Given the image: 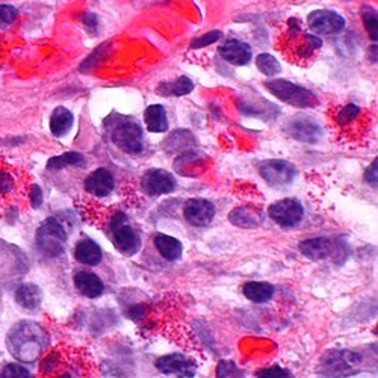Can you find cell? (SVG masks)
<instances>
[{
	"mask_svg": "<svg viewBox=\"0 0 378 378\" xmlns=\"http://www.w3.org/2000/svg\"><path fill=\"white\" fill-rule=\"evenodd\" d=\"M61 378V377H60ZM62 378H70V377H62Z\"/></svg>",
	"mask_w": 378,
	"mask_h": 378,
	"instance_id": "ab89813d",
	"label": "cell"
},
{
	"mask_svg": "<svg viewBox=\"0 0 378 378\" xmlns=\"http://www.w3.org/2000/svg\"><path fill=\"white\" fill-rule=\"evenodd\" d=\"M41 298H42L41 289L36 285H32V283H26V285H21L17 289V292H16L17 303L26 310L38 309L40 304H41Z\"/></svg>",
	"mask_w": 378,
	"mask_h": 378,
	"instance_id": "7402d4cb",
	"label": "cell"
},
{
	"mask_svg": "<svg viewBox=\"0 0 378 378\" xmlns=\"http://www.w3.org/2000/svg\"><path fill=\"white\" fill-rule=\"evenodd\" d=\"M85 164V159L81 153H76V151H68V153H64L61 156H55L47 162L49 170H61L68 165H76L81 166Z\"/></svg>",
	"mask_w": 378,
	"mask_h": 378,
	"instance_id": "484cf974",
	"label": "cell"
},
{
	"mask_svg": "<svg viewBox=\"0 0 378 378\" xmlns=\"http://www.w3.org/2000/svg\"><path fill=\"white\" fill-rule=\"evenodd\" d=\"M260 176L266 180L271 186H285L289 185L295 177V166L280 159H271V161L262 162L259 166Z\"/></svg>",
	"mask_w": 378,
	"mask_h": 378,
	"instance_id": "9c48e42d",
	"label": "cell"
},
{
	"mask_svg": "<svg viewBox=\"0 0 378 378\" xmlns=\"http://www.w3.org/2000/svg\"><path fill=\"white\" fill-rule=\"evenodd\" d=\"M265 88L290 106L315 108L318 105V99L314 92L292 82L281 81V79H279V81L265 82Z\"/></svg>",
	"mask_w": 378,
	"mask_h": 378,
	"instance_id": "3957f363",
	"label": "cell"
},
{
	"mask_svg": "<svg viewBox=\"0 0 378 378\" xmlns=\"http://www.w3.org/2000/svg\"><path fill=\"white\" fill-rule=\"evenodd\" d=\"M82 23H84V27L90 34H96L97 32V29H99V18H97L96 14L85 12L84 16H82Z\"/></svg>",
	"mask_w": 378,
	"mask_h": 378,
	"instance_id": "8d00e7d4",
	"label": "cell"
},
{
	"mask_svg": "<svg viewBox=\"0 0 378 378\" xmlns=\"http://www.w3.org/2000/svg\"><path fill=\"white\" fill-rule=\"evenodd\" d=\"M18 11L11 5H0V29L8 27L17 18Z\"/></svg>",
	"mask_w": 378,
	"mask_h": 378,
	"instance_id": "4dcf8cb0",
	"label": "cell"
},
{
	"mask_svg": "<svg viewBox=\"0 0 378 378\" xmlns=\"http://www.w3.org/2000/svg\"><path fill=\"white\" fill-rule=\"evenodd\" d=\"M191 144H194V136L189 130H176V132L166 140V145H168L170 150L185 149Z\"/></svg>",
	"mask_w": 378,
	"mask_h": 378,
	"instance_id": "4316f807",
	"label": "cell"
},
{
	"mask_svg": "<svg viewBox=\"0 0 378 378\" xmlns=\"http://www.w3.org/2000/svg\"><path fill=\"white\" fill-rule=\"evenodd\" d=\"M155 247L161 253V256L170 262L177 260L181 256V253H184V247H181L179 239L164 234H158L155 236Z\"/></svg>",
	"mask_w": 378,
	"mask_h": 378,
	"instance_id": "ffe728a7",
	"label": "cell"
},
{
	"mask_svg": "<svg viewBox=\"0 0 378 378\" xmlns=\"http://www.w3.org/2000/svg\"><path fill=\"white\" fill-rule=\"evenodd\" d=\"M112 141L129 155H138L144 150L142 129L135 121L123 120L112 129Z\"/></svg>",
	"mask_w": 378,
	"mask_h": 378,
	"instance_id": "5b68a950",
	"label": "cell"
},
{
	"mask_svg": "<svg viewBox=\"0 0 378 378\" xmlns=\"http://www.w3.org/2000/svg\"><path fill=\"white\" fill-rule=\"evenodd\" d=\"M257 378H294V377L288 369L281 368L279 365H274L270 368L260 369L257 373Z\"/></svg>",
	"mask_w": 378,
	"mask_h": 378,
	"instance_id": "f546056e",
	"label": "cell"
},
{
	"mask_svg": "<svg viewBox=\"0 0 378 378\" xmlns=\"http://www.w3.org/2000/svg\"><path fill=\"white\" fill-rule=\"evenodd\" d=\"M67 235L56 218H47L36 231V245L49 257H56L64 253Z\"/></svg>",
	"mask_w": 378,
	"mask_h": 378,
	"instance_id": "277c9868",
	"label": "cell"
},
{
	"mask_svg": "<svg viewBox=\"0 0 378 378\" xmlns=\"http://www.w3.org/2000/svg\"><path fill=\"white\" fill-rule=\"evenodd\" d=\"M229 220L234 223L238 227L244 229H253L257 227V225L264 220V216L256 209L251 207H236L234 212L229 215Z\"/></svg>",
	"mask_w": 378,
	"mask_h": 378,
	"instance_id": "603a6c76",
	"label": "cell"
},
{
	"mask_svg": "<svg viewBox=\"0 0 378 378\" xmlns=\"http://www.w3.org/2000/svg\"><path fill=\"white\" fill-rule=\"evenodd\" d=\"M242 370L234 362L221 360L216 368V378H241Z\"/></svg>",
	"mask_w": 378,
	"mask_h": 378,
	"instance_id": "f1b7e54d",
	"label": "cell"
},
{
	"mask_svg": "<svg viewBox=\"0 0 378 378\" xmlns=\"http://www.w3.org/2000/svg\"><path fill=\"white\" fill-rule=\"evenodd\" d=\"M285 130L294 140L309 144L318 142L323 136L321 126L312 117H307V115H295V117L289 118Z\"/></svg>",
	"mask_w": 378,
	"mask_h": 378,
	"instance_id": "52a82bcc",
	"label": "cell"
},
{
	"mask_svg": "<svg viewBox=\"0 0 378 378\" xmlns=\"http://www.w3.org/2000/svg\"><path fill=\"white\" fill-rule=\"evenodd\" d=\"M73 123H75V117L67 108H56L50 115V130L55 136L67 135L73 127Z\"/></svg>",
	"mask_w": 378,
	"mask_h": 378,
	"instance_id": "44dd1931",
	"label": "cell"
},
{
	"mask_svg": "<svg viewBox=\"0 0 378 378\" xmlns=\"http://www.w3.org/2000/svg\"><path fill=\"white\" fill-rule=\"evenodd\" d=\"M14 188V179L11 176V173L0 170V194H10Z\"/></svg>",
	"mask_w": 378,
	"mask_h": 378,
	"instance_id": "d590c367",
	"label": "cell"
},
{
	"mask_svg": "<svg viewBox=\"0 0 378 378\" xmlns=\"http://www.w3.org/2000/svg\"><path fill=\"white\" fill-rule=\"evenodd\" d=\"M359 114H360V108L355 105H348V106L342 108L338 115L339 125H348V123H351L353 120L357 118Z\"/></svg>",
	"mask_w": 378,
	"mask_h": 378,
	"instance_id": "d6a6232c",
	"label": "cell"
},
{
	"mask_svg": "<svg viewBox=\"0 0 378 378\" xmlns=\"http://www.w3.org/2000/svg\"><path fill=\"white\" fill-rule=\"evenodd\" d=\"M75 257L84 265L96 266L101 262L103 253H101V249L97 242L91 241V239H82V241L77 242L76 245Z\"/></svg>",
	"mask_w": 378,
	"mask_h": 378,
	"instance_id": "ac0fdd59",
	"label": "cell"
},
{
	"mask_svg": "<svg viewBox=\"0 0 378 378\" xmlns=\"http://www.w3.org/2000/svg\"><path fill=\"white\" fill-rule=\"evenodd\" d=\"M75 285H76L79 292L88 298H97L103 294V290H105L103 281H101L96 274L88 273V271L77 273L75 277Z\"/></svg>",
	"mask_w": 378,
	"mask_h": 378,
	"instance_id": "e0dca14e",
	"label": "cell"
},
{
	"mask_svg": "<svg viewBox=\"0 0 378 378\" xmlns=\"http://www.w3.org/2000/svg\"><path fill=\"white\" fill-rule=\"evenodd\" d=\"M184 215L189 224L195 227H205L215 216V207L210 201L203 199L188 200L184 207Z\"/></svg>",
	"mask_w": 378,
	"mask_h": 378,
	"instance_id": "4fadbf2b",
	"label": "cell"
},
{
	"mask_svg": "<svg viewBox=\"0 0 378 378\" xmlns=\"http://www.w3.org/2000/svg\"><path fill=\"white\" fill-rule=\"evenodd\" d=\"M307 23L315 34L331 35L338 34L345 27V18L334 11H314L309 14Z\"/></svg>",
	"mask_w": 378,
	"mask_h": 378,
	"instance_id": "7c38bea8",
	"label": "cell"
},
{
	"mask_svg": "<svg viewBox=\"0 0 378 378\" xmlns=\"http://www.w3.org/2000/svg\"><path fill=\"white\" fill-rule=\"evenodd\" d=\"M377 165H378V162L375 159V161L370 164V166L365 173V179H366V181L370 186H377Z\"/></svg>",
	"mask_w": 378,
	"mask_h": 378,
	"instance_id": "f35d334b",
	"label": "cell"
},
{
	"mask_svg": "<svg viewBox=\"0 0 378 378\" xmlns=\"http://www.w3.org/2000/svg\"><path fill=\"white\" fill-rule=\"evenodd\" d=\"M220 36H221V32H209V34H205V35H201L200 38L197 40H194L192 41V49H201V47H207L210 45H214L215 41L220 40Z\"/></svg>",
	"mask_w": 378,
	"mask_h": 378,
	"instance_id": "e575fe53",
	"label": "cell"
},
{
	"mask_svg": "<svg viewBox=\"0 0 378 378\" xmlns=\"http://www.w3.org/2000/svg\"><path fill=\"white\" fill-rule=\"evenodd\" d=\"M141 186L150 197H158V195L173 192L176 189V179L168 171L151 168L142 176Z\"/></svg>",
	"mask_w": 378,
	"mask_h": 378,
	"instance_id": "8fae6325",
	"label": "cell"
},
{
	"mask_svg": "<svg viewBox=\"0 0 378 378\" xmlns=\"http://www.w3.org/2000/svg\"><path fill=\"white\" fill-rule=\"evenodd\" d=\"M109 230L112 234L114 244L117 249L127 256H132L138 250H140V236L136 231L127 224V218L125 214H117L112 216L111 223H109Z\"/></svg>",
	"mask_w": 378,
	"mask_h": 378,
	"instance_id": "8992f818",
	"label": "cell"
},
{
	"mask_svg": "<svg viewBox=\"0 0 378 378\" xmlns=\"http://www.w3.org/2000/svg\"><path fill=\"white\" fill-rule=\"evenodd\" d=\"M321 47V38H318L316 35L303 32L301 25L295 18L289 20V32L286 34L285 41H283V50L290 60L298 64L312 61Z\"/></svg>",
	"mask_w": 378,
	"mask_h": 378,
	"instance_id": "6da1fadb",
	"label": "cell"
},
{
	"mask_svg": "<svg viewBox=\"0 0 378 378\" xmlns=\"http://www.w3.org/2000/svg\"><path fill=\"white\" fill-rule=\"evenodd\" d=\"M363 23H365L366 31L369 32V36L377 41L378 38V25H377V12L366 11L363 14Z\"/></svg>",
	"mask_w": 378,
	"mask_h": 378,
	"instance_id": "836d02e7",
	"label": "cell"
},
{
	"mask_svg": "<svg viewBox=\"0 0 378 378\" xmlns=\"http://www.w3.org/2000/svg\"><path fill=\"white\" fill-rule=\"evenodd\" d=\"M0 378H31V374L25 366L6 365L0 370Z\"/></svg>",
	"mask_w": 378,
	"mask_h": 378,
	"instance_id": "1f68e13d",
	"label": "cell"
},
{
	"mask_svg": "<svg viewBox=\"0 0 378 378\" xmlns=\"http://www.w3.org/2000/svg\"><path fill=\"white\" fill-rule=\"evenodd\" d=\"M362 355L351 350H336L325 353L319 365V373L331 378H344L359 373Z\"/></svg>",
	"mask_w": 378,
	"mask_h": 378,
	"instance_id": "7a4b0ae2",
	"label": "cell"
},
{
	"mask_svg": "<svg viewBox=\"0 0 378 378\" xmlns=\"http://www.w3.org/2000/svg\"><path fill=\"white\" fill-rule=\"evenodd\" d=\"M220 55L234 65H247L253 58L251 47L239 40H229L220 47Z\"/></svg>",
	"mask_w": 378,
	"mask_h": 378,
	"instance_id": "9a60e30c",
	"label": "cell"
},
{
	"mask_svg": "<svg viewBox=\"0 0 378 378\" xmlns=\"http://www.w3.org/2000/svg\"><path fill=\"white\" fill-rule=\"evenodd\" d=\"M244 295L253 303H266L274 295V286L266 281H249L244 286Z\"/></svg>",
	"mask_w": 378,
	"mask_h": 378,
	"instance_id": "cb8c5ba5",
	"label": "cell"
},
{
	"mask_svg": "<svg viewBox=\"0 0 378 378\" xmlns=\"http://www.w3.org/2000/svg\"><path fill=\"white\" fill-rule=\"evenodd\" d=\"M334 250V245L327 238H315V239H307V241H303L300 244V251L304 256L312 259V260H323L331 256Z\"/></svg>",
	"mask_w": 378,
	"mask_h": 378,
	"instance_id": "2e32d148",
	"label": "cell"
},
{
	"mask_svg": "<svg viewBox=\"0 0 378 378\" xmlns=\"http://www.w3.org/2000/svg\"><path fill=\"white\" fill-rule=\"evenodd\" d=\"M256 65H257V68L262 73H264V75H266V76H274V75H277V73L280 71L279 61L275 60L274 56L268 55V53L259 55L257 60H256Z\"/></svg>",
	"mask_w": 378,
	"mask_h": 378,
	"instance_id": "83f0119b",
	"label": "cell"
},
{
	"mask_svg": "<svg viewBox=\"0 0 378 378\" xmlns=\"http://www.w3.org/2000/svg\"><path fill=\"white\" fill-rule=\"evenodd\" d=\"M29 197H31V205L36 209L41 206L42 203V191L38 185H34L31 189V194H29Z\"/></svg>",
	"mask_w": 378,
	"mask_h": 378,
	"instance_id": "74e56055",
	"label": "cell"
},
{
	"mask_svg": "<svg viewBox=\"0 0 378 378\" xmlns=\"http://www.w3.org/2000/svg\"><path fill=\"white\" fill-rule=\"evenodd\" d=\"M155 366L165 375H173L176 378H192L197 370V365L192 359L184 354H168L162 355L155 362Z\"/></svg>",
	"mask_w": 378,
	"mask_h": 378,
	"instance_id": "30bf717a",
	"label": "cell"
},
{
	"mask_svg": "<svg viewBox=\"0 0 378 378\" xmlns=\"http://www.w3.org/2000/svg\"><path fill=\"white\" fill-rule=\"evenodd\" d=\"M84 186L86 189V192L96 195V197H106V195L112 192L115 180L111 171H108L106 168H99L96 171H92L90 176L85 179Z\"/></svg>",
	"mask_w": 378,
	"mask_h": 378,
	"instance_id": "5bb4252c",
	"label": "cell"
},
{
	"mask_svg": "<svg viewBox=\"0 0 378 378\" xmlns=\"http://www.w3.org/2000/svg\"><path fill=\"white\" fill-rule=\"evenodd\" d=\"M192 90H194L192 81L184 76V77H179L177 81H174V82H164L158 88V92L164 97H168V96L181 97V96H186V94H189V92H192Z\"/></svg>",
	"mask_w": 378,
	"mask_h": 378,
	"instance_id": "d4e9b609",
	"label": "cell"
},
{
	"mask_svg": "<svg viewBox=\"0 0 378 378\" xmlns=\"http://www.w3.org/2000/svg\"><path fill=\"white\" fill-rule=\"evenodd\" d=\"M268 214L281 227H295L303 220L304 209L298 200L285 199L271 205L270 209H268Z\"/></svg>",
	"mask_w": 378,
	"mask_h": 378,
	"instance_id": "ba28073f",
	"label": "cell"
},
{
	"mask_svg": "<svg viewBox=\"0 0 378 378\" xmlns=\"http://www.w3.org/2000/svg\"><path fill=\"white\" fill-rule=\"evenodd\" d=\"M145 126L151 134H162L168 130V120H166V112L161 105H151L144 112Z\"/></svg>",
	"mask_w": 378,
	"mask_h": 378,
	"instance_id": "d6986e66",
	"label": "cell"
}]
</instances>
